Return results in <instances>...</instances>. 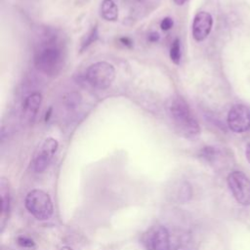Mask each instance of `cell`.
Here are the masks:
<instances>
[{"instance_id": "6da1fadb", "label": "cell", "mask_w": 250, "mask_h": 250, "mask_svg": "<svg viewBox=\"0 0 250 250\" xmlns=\"http://www.w3.org/2000/svg\"><path fill=\"white\" fill-rule=\"evenodd\" d=\"M43 35L34 53V64L42 73L55 76L62 68L63 51L55 33L47 30Z\"/></svg>"}, {"instance_id": "7a4b0ae2", "label": "cell", "mask_w": 250, "mask_h": 250, "mask_svg": "<svg viewBox=\"0 0 250 250\" xmlns=\"http://www.w3.org/2000/svg\"><path fill=\"white\" fill-rule=\"evenodd\" d=\"M168 113L180 135L188 140L197 139L200 126L188 103L180 96L173 97L168 104Z\"/></svg>"}, {"instance_id": "3957f363", "label": "cell", "mask_w": 250, "mask_h": 250, "mask_svg": "<svg viewBox=\"0 0 250 250\" xmlns=\"http://www.w3.org/2000/svg\"><path fill=\"white\" fill-rule=\"evenodd\" d=\"M26 210L37 220L46 221L53 215L54 207L50 195L41 189L30 190L24 198Z\"/></svg>"}, {"instance_id": "277c9868", "label": "cell", "mask_w": 250, "mask_h": 250, "mask_svg": "<svg viewBox=\"0 0 250 250\" xmlns=\"http://www.w3.org/2000/svg\"><path fill=\"white\" fill-rule=\"evenodd\" d=\"M115 78L114 66L106 62H97L86 71V79L94 88L104 90L108 88Z\"/></svg>"}, {"instance_id": "5b68a950", "label": "cell", "mask_w": 250, "mask_h": 250, "mask_svg": "<svg viewBox=\"0 0 250 250\" xmlns=\"http://www.w3.org/2000/svg\"><path fill=\"white\" fill-rule=\"evenodd\" d=\"M229 188L236 200L242 206L250 205V180L241 171H232L228 175Z\"/></svg>"}, {"instance_id": "8992f818", "label": "cell", "mask_w": 250, "mask_h": 250, "mask_svg": "<svg viewBox=\"0 0 250 250\" xmlns=\"http://www.w3.org/2000/svg\"><path fill=\"white\" fill-rule=\"evenodd\" d=\"M142 240L146 250H170V235L163 226L148 228L144 232Z\"/></svg>"}, {"instance_id": "52a82bcc", "label": "cell", "mask_w": 250, "mask_h": 250, "mask_svg": "<svg viewBox=\"0 0 250 250\" xmlns=\"http://www.w3.org/2000/svg\"><path fill=\"white\" fill-rule=\"evenodd\" d=\"M59 147V143L54 138H47L39 146L32 159L33 170L37 173L44 172L50 165Z\"/></svg>"}, {"instance_id": "ba28073f", "label": "cell", "mask_w": 250, "mask_h": 250, "mask_svg": "<svg viewBox=\"0 0 250 250\" xmlns=\"http://www.w3.org/2000/svg\"><path fill=\"white\" fill-rule=\"evenodd\" d=\"M227 123L230 131L244 133L250 129V109L244 104H234L228 112Z\"/></svg>"}, {"instance_id": "9c48e42d", "label": "cell", "mask_w": 250, "mask_h": 250, "mask_svg": "<svg viewBox=\"0 0 250 250\" xmlns=\"http://www.w3.org/2000/svg\"><path fill=\"white\" fill-rule=\"evenodd\" d=\"M213 26L212 16L205 11L198 12L192 21V37L195 41H204L211 32Z\"/></svg>"}, {"instance_id": "30bf717a", "label": "cell", "mask_w": 250, "mask_h": 250, "mask_svg": "<svg viewBox=\"0 0 250 250\" xmlns=\"http://www.w3.org/2000/svg\"><path fill=\"white\" fill-rule=\"evenodd\" d=\"M41 104L42 95L38 92L30 94L24 99L21 112V121L23 125H30L34 121Z\"/></svg>"}, {"instance_id": "8fae6325", "label": "cell", "mask_w": 250, "mask_h": 250, "mask_svg": "<svg viewBox=\"0 0 250 250\" xmlns=\"http://www.w3.org/2000/svg\"><path fill=\"white\" fill-rule=\"evenodd\" d=\"M0 196H1L0 222H1V228L3 229L9 217V213L11 209V195H10L9 183L4 178H1L0 180Z\"/></svg>"}, {"instance_id": "7c38bea8", "label": "cell", "mask_w": 250, "mask_h": 250, "mask_svg": "<svg viewBox=\"0 0 250 250\" xmlns=\"http://www.w3.org/2000/svg\"><path fill=\"white\" fill-rule=\"evenodd\" d=\"M100 11L103 19L107 21H114L118 19V7L113 0H103Z\"/></svg>"}, {"instance_id": "4fadbf2b", "label": "cell", "mask_w": 250, "mask_h": 250, "mask_svg": "<svg viewBox=\"0 0 250 250\" xmlns=\"http://www.w3.org/2000/svg\"><path fill=\"white\" fill-rule=\"evenodd\" d=\"M175 188H176L174 189L173 197L177 202L184 203L190 199L192 192H191V187L189 186L188 183L187 182L180 183Z\"/></svg>"}, {"instance_id": "5bb4252c", "label": "cell", "mask_w": 250, "mask_h": 250, "mask_svg": "<svg viewBox=\"0 0 250 250\" xmlns=\"http://www.w3.org/2000/svg\"><path fill=\"white\" fill-rule=\"evenodd\" d=\"M81 95L77 92H70L63 96L62 103L64 106L69 110L76 109L81 104Z\"/></svg>"}, {"instance_id": "9a60e30c", "label": "cell", "mask_w": 250, "mask_h": 250, "mask_svg": "<svg viewBox=\"0 0 250 250\" xmlns=\"http://www.w3.org/2000/svg\"><path fill=\"white\" fill-rule=\"evenodd\" d=\"M170 59L175 64H179L181 61V46L180 40L176 38L170 48Z\"/></svg>"}, {"instance_id": "2e32d148", "label": "cell", "mask_w": 250, "mask_h": 250, "mask_svg": "<svg viewBox=\"0 0 250 250\" xmlns=\"http://www.w3.org/2000/svg\"><path fill=\"white\" fill-rule=\"evenodd\" d=\"M98 35H99V33H98V28H97V26H94V27L87 33V35L85 36L84 40L82 41L80 50L83 51L84 49H87L92 43H94V42L97 40Z\"/></svg>"}, {"instance_id": "e0dca14e", "label": "cell", "mask_w": 250, "mask_h": 250, "mask_svg": "<svg viewBox=\"0 0 250 250\" xmlns=\"http://www.w3.org/2000/svg\"><path fill=\"white\" fill-rule=\"evenodd\" d=\"M17 243L23 248H33L35 246V242L26 235H19L17 237Z\"/></svg>"}, {"instance_id": "ac0fdd59", "label": "cell", "mask_w": 250, "mask_h": 250, "mask_svg": "<svg viewBox=\"0 0 250 250\" xmlns=\"http://www.w3.org/2000/svg\"><path fill=\"white\" fill-rule=\"evenodd\" d=\"M173 20L171 19V18H169V17H167V18H164L162 21H161V22H160V27H161V29L162 30H169V29H171L172 28V26H173Z\"/></svg>"}, {"instance_id": "d6986e66", "label": "cell", "mask_w": 250, "mask_h": 250, "mask_svg": "<svg viewBox=\"0 0 250 250\" xmlns=\"http://www.w3.org/2000/svg\"><path fill=\"white\" fill-rule=\"evenodd\" d=\"M158 39H159V34L157 32H151L148 35V40L150 42H156V41H158Z\"/></svg>"}, {"instance_id": "ffe728a7", "label": "cell", "mask_w": 250, "mask_h": 250, "mask_svg": "<svg viewBox=\"0 0 250 250\" xmlns=\"http://www.w3.org/2000/svg\"><path fill=\"white\" fill-rule=\"evenodd\" d=\"M245 156H246V159H247L248 163L250 164V143L246 146V148H245Z\"/></svg>"}, {"instance_id": "44dd1931", "label": "cell", "mask_w": 250, "mask_h": 250, "mask_svg": "<svg viewBox=\"0 0 250 250\" xmlns=\"http://www.w3.org/2000/svg\"><path fill=\"white\" fill-rule=\"evenodd\" d=\"M121 42H122L124 45H126V46H131V45H132L131 40H130L129 38H127V37H125V38H121Z\"/></svg>"}, {"instance_id": "7402d4cb", "label": "cell", "mask_w": 250, "mask_h": 250, "mask_svg": "<svg viewBox=\"0 0 250 250\" xmlns=\"http://www.w3.org/2000/svg\"><path fill=\"white\" fill-rule=\"evenodd\" d=\"M188 0H174V2L177 4V5H184Z\"/></svg>"}, {"instance_id": "603a6c76", "label": "cell", "mask_w": 250, "mask_h": 250, "mask_svg": "<svg viewBox=\"0 0 250 250\" xmlns=\"http://www.w3.org/2000/svg\"><path fill=\"white\" fill-rule=\"evenodd\" d=\"M61 250H73V249L71 247H69V246H62L61 248Z\"/></svg>"}]
</instances>
